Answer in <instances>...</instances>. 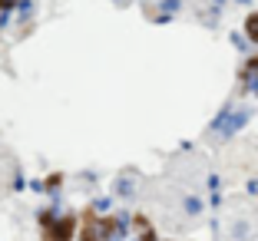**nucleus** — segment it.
I'll return each mask as SVG.
<instances>
[{
  "label": "nucleus",
  "instance_id": "7ed1b4c3",
  "mask_svg": "<svg viewBox=\"0 0 258 241\" xmlns=\"http://www.w3.org/2000/svg\"><path fill=\"white\" fill-rule=\"evenodd\" d=\"M245 30H248V37L258 43V14H248V20H245Z\"/></svg>",
  "mask_w": 258,
  "mask_h": 241
},
{
  "label": "nucleus",
  "instance_id": "20e7f679",
  "mask_svg": "<svg viewBox=\"0 0 258 241\" xmlns=\"http://www.w3.org/2000/svg\"><path fill=\"white\" fill-rule=\"evenodd\" d=\"M17 0H0V27H4V17H7V10L14 7Z\"/></svg>",
  "mask_w": 258,
  "mask_h": 241
},
{
  "label": "nucleus",
  "instance_id": "f03ea898",
  "mask_svg": "<svg viewBox=\"0 0 258 241\" xmlns=\"http://www.w3.org/2000/svg\"><path fill=\"white\" fill-rule=\"evenodd\" d=\"M136 231H143V241H156V234H152L149 221H146L143 215H136Z\"/></svg>",
  "mask_w": 258,
  "mask_h": 241
},
{
  "label": "nucleus",
  "instance_id": "f257e3e1",
  "mask_svg": "<svg viewBox=\"0 0 258 241\" xmlns=\"http://www.w3.org/2000/svg\"><path fill=\"white\" fill-rule=\"evenodd\" d=\"M73 228H76V218H73V215H63L60 221H53V215H50V211H46V215H40V231H43L46 241H70Z\"/></svg>",
  "mask_w": 258,
  "mask_h": 241
}]
</instances>
